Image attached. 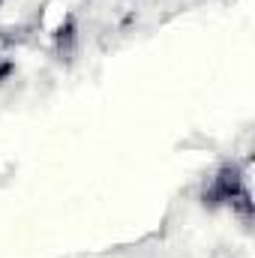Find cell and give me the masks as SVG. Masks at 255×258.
<instances>
[{
	"mask_svg": "<svg viewBox=\"0 0 255 258\" xmlns=\"http://www.w3.org/2000/svg\"><path fill=\"white\" fill-rule=\"evenodd\" d=\"M3 3H6V0H0V9H3Z\"/></svg>",
	"mask_w": 255,
	"mask_h": 258,
	"instance_id": "cell-4",
	"label": "cell"
},
{
	"mask_svg": "<svg viewBox=\"0 0 255 258\" xmlns=\"http://www.w3.org/2000/svg\"><path fill=\"white\" fill-rule=\"evenodd\" d=\"M18 72V57H15V45L9 36H0V87H6Z\"/></svg>",
	"mask_w": 255,
	"mask_h": 258,
	"instance_id": "cell-3",
	"label": "cell"
},
{
	"mask_svg": "<svg viewBox=\"0 0 255 258\" xmlns=\"http://www.w3.org/2000/svg\"><path fill=\"white\" fill-rule=\"evenodd\" d=\"M51 45H54V54L60 57V60H69L75 51H78V18L72 15V12H63L60 15V21L54 24V30H51Z\"/></svg>",
	"mask_w": 255,
	"mask_h": 258,
	"instance_id": "cell-2",
	"label": "cell"
},
{
	"mask_svg": "<svg viewBox=\"0 0 255 258\" xmlns=\"http://www.w3.org/2000/svg\"><path fill=\"white\" fill-rule=\"evenodd\" d=\"M198 201L204 210H228L231 216L252 222V189L249 171L243 162H222L216 165L198 189Z\"/></svg>",
	"mask_w": 255,
	"mask_h": 258,
	"instance_id": "cell-1",
	"label": "cell"
}]
</instances>
